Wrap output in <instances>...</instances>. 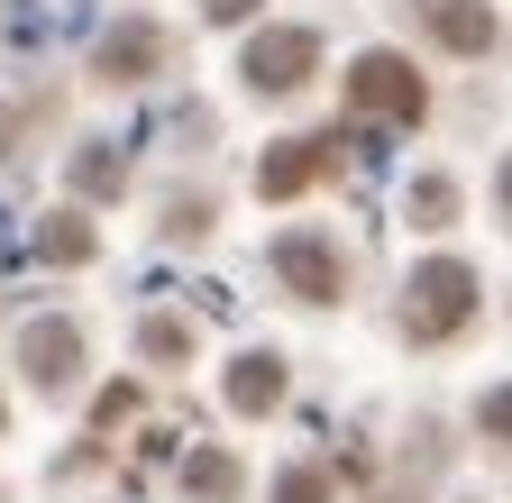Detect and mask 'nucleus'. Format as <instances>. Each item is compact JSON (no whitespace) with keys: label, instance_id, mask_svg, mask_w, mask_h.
I'll use <instances>...</instances> for the list:
<instances>
[{"label":"nucleus","instance_id":"1","mask_svg":"<svg viewBox=\"0 0 512 503\" xmlns=\"http://www.w3.org/2000/svg\"><path fill=\"white\" fill-rule=\"evenodd\" d=\"M476 302H485L476 266H458V257H430V266H412V275H403V339H421V348L458 339V330L476 321Z\"/></svg>","mask_w":512,"mask_h":503},{"label":"nucleus","instance_id":"2","mask_svg":"<svg viewBox=\"0 0 512 503\" xmlns=\"http://www.w3.org/2000/svg\"><path fill=\"white\" fill-rule=\"evenodd\" d=\"M348 110H366V119H394V129H421L430 83L412 74V55H394V46H366L357 65H348Z\"/></svg>","mask_w":512,"mask_h":503},{"label":"nucleus","instance_id":"3","mask_svg":"<svg viewBox=\"0 0 512 503\" xmlns=\"http://www.w3.org/2000/svg\"><path fill=\"white\" fill-rule=\"evenodd\" d=\"M238 74H247V92L284 101V92H302V83L320 74V37H311V28H256L247 55H238Z\"/></svg>","mask_w":512,"mask_h":503},{"label":"nucleus","instance_id":"4","mask_svg":"<svg viewBox=\"0 0 512 503\" xmlns=\"http://www.w3.org/2000/svg\"><path fill=\"white\" fill-rule=\"evenodd\" d=\"M19 366H28L37 394H74V375H83V330L64 321V311H37V321L19 330Z\"/></svg>","mask_w":512,"mask_h":503},{"label":"nucleus","instance_id":"5","mask_svg":"<svg viewBox=\"0 0 512 503\" xmlns=\"http://www.w3.org/2000/svg\"><path fill=\"white\" fill-rule=\"evenodd\" d=\"M275 275H284L302 302H339V284H348L339 247H330V238H311V229H284V238H275Z\"/></svg>","mask_w":512,"mask_h":503},{"label":"nucleus","instance_id":"6","mask_svg":"<svg viewBox=\"0 0 512 503\" xmlns=\"http://www.w3.org/2000/svg\"><path fill=\"white\" fill-rule=\"evenodd\" d=\"M412 10H421V28L448 46V55H494V0H412Z\"/></svg>","mask_w":512,"mask_h":503},{"label":"nucleus","instance_id":"7","mask_svg":"<svg viewBox=\"0 0 512 503\" xmlns=\"http://www.w3.org/2000/svg\"><path fill=\"white\" fill-rule=\"evenodd\" d=\"M92 65H101V83H147V74L165 65V28H147V19H119V28L92 46Z\"/></svg>","mask_w":512,"mask_h":503},{"label":"nucleus","instance_id":"8","mask_svg":"<svg viewBox=\"0 0 512 503\" xmlns=\"http://www.w3.org/2000/svg\"><path fill=\"white\" fill-rule=\"evenodd\" d=\"M320 174H330V138H284L266 165H256V193H266V202H293L302 183H320Z\"/></svg>","mask_w":512,"mask_h":503},{"label":"nucleus","instance_id":"9","mask_svg":"<svg viewBox=\"0 0 512 503\" xmlns=\"http://www.w3.org/2000/svg\"><path fill=\"white\" fill-rule=\"evenodd\" d=\"M284 403V357L275 348H247L229 366V412H275Z\"/></svg>","mask_w":512,"mask_h":503},{"label":"nucleus","instance_id":"10","mask_svg":"<svg viewBox=\"0 0 512 503\" xmlns=\"http://www.w3.org/2000/svg\"><path fill=\"white\" fill-rule=\"evenodd\" d=\"M28 247H37V266H92V247H101V229H92L83 211H46Z\"/></svg>","mask_w":512,"mask_h":503},{"label":"nucleus","instance_id":"11","mask_svg":"<svg viewBox=\"0 0 512 503\" xmlns=\"http://www.w3.org/2000/svg\"><path fill=\"white\" fill-rule=\"evenodd\" d=\"M183 494H202V503H238V458H229V449H192V458H183Z\"/></svg>","mask_w":512,"mask_h":503},{"label":"nucleus","instance_id":"12","mask_svg":"<svg viewBox=\"0 0 512 503\" xmlns=\"http://www.w3.org/2000/svg\"><path fill=\"white\" fill-rule=\"evenodd\" d=\"M448 220H458V183L421 174V183H412V229H448Z\"/></svg>","mask_w":512,"mask_h":503},{"label":"nucleus","instance_id":"13","mask_svg":"<svg viewBox=\"0 0 512 503\" xmlns=\"http://www.w3.org/2000/svg\"><path fill=\"white\" fill-rule=\"evenodd\" d=\"M74 183H83V193H119V183H128V165H119L110 147H83V156H74Z\"/></svg>","mask_w":512,"mask_h":503},{"label":"nucleus","instance_id":"14","mask_svg":"<svg viewBox=\"0 0 512 503\" xmlns=\"http://www.w3.org/2000/svg\"><path fill=\"white\" fill-rule=\"evenodd\" d=\"M275 503H330V476H320V467H293V476L275 485Z\"/></svg>","mask_w":512,"mask_h":503},{"label":"nucleus","instance_id":"15","mask_svg":"<svg viewBox=\"0 0 512 503\" xmlns=\"http://www.w3.org/2000/svg\"><path fill=\"white\" fill-rule=\"evenodd\" d=\"M147 357H165V366L192 357V330H183V321H147Z\"/></svg>","mask_w":512,"mask_h":503},{"label":"nucleus","instance_id":"16","mask_svg":"<svg viewBox=\"0 0 512 503\" xmlns=\"http://www.w3.org/2000/svg\"><path fill=\"white\" fill-rule=\"evenodd\" d=\"M128 412H138V385H110V394L92 403V421H101V430H110V421H128Z\"/></svg>","mask_w":512,"mask_h":503},{"label":"nucleus","instance_id":"17","mask_svg":"<svg viewBox=\"0 0 512 503\" xmlns=\"http://www.w3.org/2000/svg\"><path fill=\"white\" fill-rule=\"evenodd\" d=\"M165 229H174V238H202V229H211V211H202V202H174V220H165Z\"/></svg>","mask_w":512,"mask_h":503},{"label":"nucleus","instance_id":"18","mask_svg":"<svg viewBox=\"0 0 512 503\" xmlns=\"http://www.w3.org/2000/svg\"><path fill=\"white\" fill-rule=\"evenodd\" d=\"M202 19H220V28H238V19H256V0H202Z\"/></svg>","mask_w":512,"mask_h":503},{"label":"nucleus","instance_id":"19","mask_svg":"<svg viewBox=\"0 0 512 503\" xmlns=\"http://www.w3.org/2000/svg\"><path fill=\"white\" fill-rule=\"evenodd\" d=\"M0 156H10V110H0Z\"/></svg>","mask_w":512,"mask_h":503}]
</instances>
